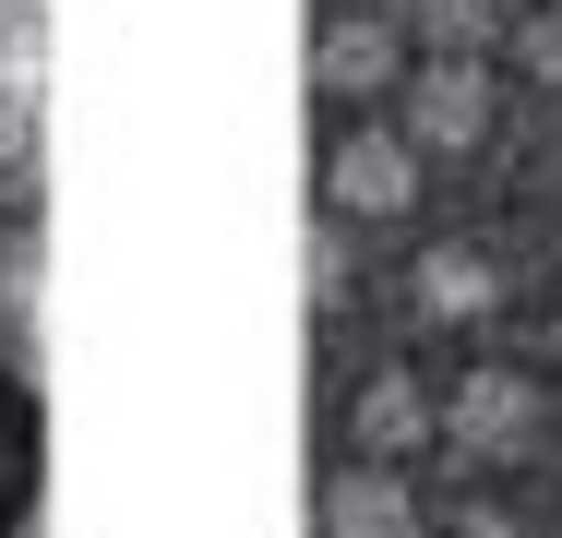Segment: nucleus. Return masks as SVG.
Returning a JSON list of instances; mask_svg holds the SVG:
<instances>
[{"instance_id":"nucleus-1","label":"nucleus","mask_w":562,"mask_h":538,"mask_svg":"<svg viewBox=\"0 0 562 538\" xmlns=\"http://www.w3.org/2000/svg\"><path fill=\"white\" fill-rule=\"evenodd\" d=\"M48 144V0H0V192L36 180Z\"/></svg>"}]
</instances>
